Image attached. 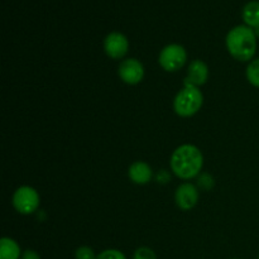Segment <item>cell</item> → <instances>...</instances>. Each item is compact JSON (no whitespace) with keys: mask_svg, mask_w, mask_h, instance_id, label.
<instances>
[{"mask_svg":"<svg viewBox=\"0 0 259 259\" xmlns=\"http://www.w3.org/2000/svg\"><path fill=\"white\" fill-rule=\"evenodd\" d=\"M199 184L201 185L204 189L209 190L210 187L214 186V180H212L211 177L209 176V175H202V176L200 177V180H199Z\"/></svg>","mask_w":259,"mask_h":259,"instance_id":"cell-17","label":"cell"},{"mask_svg":"<svg viewBox=\"0 0 259 259\" xmlns=\"http://www.w3.org/2000/svg\"><path fill=\"white\" fill-rule=\"evenodd\" d=\"M168 180H169V176L166 171H161L158 175H157V181H158L159 184H167Z\"/></svg>","mask_w":259,"mask_h":259,"instance_id":"cell-19","label":"cell"},{"mask_svg":"<svg viewBox=\"0 0 259 259\" xmlns=\"http://www.w3.org/2000/svg\"><path fill=\"white\" fill-rule=\"evenodd\" d=\"M118 75L123 82L128 85H137L144 77V66L137 58H125L120 62Z\"/></svg>","mask_w":259,"mask_h":259,"instance_id":"cell-6","label":"cell"},{"mask_svg":"<svg viewBox=\"0 0 259 259\" xmlns=\"http://www.w3.org/2000/svg\"><path fill=\"white\" fill-rule=\"evenodd\" d=\"M96 259H126V257L118 249H105L96 255Z\"/></svg>","mask_w":259,"mask_h":259,"instance_id":"cell-15","label":"cell"},{"mask_svg":"<svg viewBox=\"0 0 259 259\" xmlns=\"http://www.w3.org/2000/svg\"><path fill=\"white\" fill-rule=\"evenodd\" d=\"M22 250L19 244L12 238L4 237L0 240V259H20Z\"/></svg>","mask_w":259,"mask_h":259,"instance_id":"cell-11","label":"cell"},{"mask_svg":"<svg viewBox=\"0 0 259 259\" xmlns=\"http://www.w3.org/2000/svg\"><path fill=\"white\" fill-rule=\"evenodd\" d=\"M204 104L201 90L195 86H185L179 91L174 100L175 113L181 118H189L199 113Z\"/></svg>","mask_w":259,"mask_h":259,"instance_id":"cell-3","label":"cell"},{"mask_svg":"<svg viewBox=\"0 0 259 259\" xmlns=\"http://www.w3.org/2000/svg\"><path fill=\"white\" fill-rule=\"evenodd\" d=\"M209 77V67L202 60H194L187 68V76L185 78V86H199L206 83Z\"/></svg>","mask_w":259,"mask_h":259,"instance_id":"cell-9","label":"cell"},{"mask_svg":"<svg viewBox=\"0 0 259 259\" xmlns=\"http://www.w3.org/2000/svg\"><path fill=\"white\" fill-rule=\"evenodd\" d=\"M258 259H259V255H258Z\"/></svg>","mask_w":259,"mask_h":259,"instance_id":"cell-21","label":"cell"},{"mask_svg":"<svg viewBox=\"0 0 259 259\" xmlns=\"http://www.w3.org/2000/svg\"><path fill=\"white\" fill-rule=\"evenodd\" d=\"M13 206L19 214L30 215L39 206V194L30 186H20L13 194Z\"/></svg>","mask_w":259,"mask_h":259,"instance_id":"cell-5","label":"cell"},{"mask_svg":"<svg viewBox=\"0 0 259 259\" xmlns=\"http://www.w3.org/2000/svg\"><path fill=\"white\" fill-rule=\"evenodd\" d=\"M129 50V40L123 33L111 32L104 39V51L106 56L113 60H121L125 57Z\"/></svg>","mask_w":259,"mask_h":259,"instance_id":"cell-7","label":"cell"},{"mask_svg":"<svg viewBox=\"0 0 259 259\" xmlns=\"http://www.w3.org/2000/svg\"><path fill=\"white\" fill-rule=\"evenodd\" d=\"M128 177L133 184L147 185L153 177L151 166L143 161H137L129 166Z\"/></svg>","mask_w":259,"mask_h":259,"instance_id":"cell-10","label":"cell"},{"mask_svg":"<svg viewBox=\"0 0 259 259\" xmlns=\"http://www.w3.org/2000/svg\"><path fill=\"white\" fill-rule=\"evenodd\" d=\"M20 259H40V255L38 254L35 250H32V249H27L23 252L22 254V258Z\"/></svg>","mask_w":259,"mask_h":259,"instance_id":"cell-18","label":"cell"},{"mask_svg":"<svg viewBox=\"0 0 259 259\" xmlns=\"http://www.w3.org/2000/svg\"><path fill=\"white\" fill-rule=\"evenodd\" d=\"M225 43L230 56L240 62L250 61L257 52V35L254 29L245 24L232 28L228 32Z\"/></svg>","mask_w":259,"mask_h":259,"instance_id":"cell-2","label":"cell"},{"mask_svg":"<svg viewBox=\"0 0 259 259\" xmlns=\"http://www.w3.org/2000/svg\"><path fill=\"white\" fill-rule=\"evenodd\" d=\"M133 259H157L156 253L153 249L148 247H139L138 249L134 252Z\"/></svg>","mask_w":259,"mask_h":259,"instance_id":"cell-16","label":"cell"},{"mask_svg":"<svg viewBox=\"0 0 259 259\" xmlns=\"http://www.w3.org/2000/svg\"><path fill=\"white\" fill-rule=\"evenodd\" d=\"M175 200L180 209L187 211L196 206L199 201V191L195 185L189 184V182L181 184L175 192Z\"/></svg>","mask_w":259,"mask_h":259,"instance_id":"cell-8","label":"cell"},{"mask_svg":"<svg viewBox=\"0 0 259 259\" xmlns=\"http://www.w3.org/2000/svg\"><path fill=\"white\" fill-rule=\"evenodd\" d=\"M187 61V52L184 46L172 43L166 46L158 56V63L167 72H177L185 66Z\"/></svg>","mask_w":259,"mask_h":259,"instance_id":"cell-4","label":"cell"},{"mask_svg":"<svg viewBox=\"0 0 259 259\" xmlns=\"http://www.w3.org/2000/svg\"><path fill=\"white\" fill-rule=\"evenodd\" d=\"M169 166L179 179L191 180L201 172L204 167V156L194 144H182L172 153Z\"/></svg>","mask_w":259,"mask_h":259,"instance_id":"cell-1","label":"cell"},{"mask_svg":"<svg viewBox=\"0 0 259 259\" xmlns=\"http://www.w3.org/2000/svg\"><path fill=\"white\" fill-rule=\"evenodd\" d=\"M243 20H244L245 25L253 28L259 25V2L258 0H253V2L247 3L243 8L242 12Z\"/></svg>","mask_w":259,"mask_h":259,"instance_id":"cell-12","label":"cell"},{"mask_svg":"<svg viewBox=\"0 0 259 259\" xmlns=\"http://www.w3.org/2000/svg\"><path fill=\"white\" fill-rule=\"evenodd\" d=\"M245 75H247V80L249 81L250 85L259 88V58L250 61L247 71H245Z\"/></svg>","mask_w":259,"mask_h":259,"instance_id":"cell-13","label":"cell"},{"mask_svg":"<svg viewBox=\"0 0 259 259\" xmlns=\"http://www.w3.org/2000/svg\"><path fill=\"white\" fill-rule=\"evenodd\" d=\"M75 259H96V254L93 248L82 245V247H78L76 249Z\"/></svg>","mask_w":259,"mask_h":259,"instance_id":"cell-14","label":"cell"},{"mask_svg":"<svg viewBox=\"0 0 259 259\" xmlns=\"http://www.w3.org/2000/svg\"><path fill=\"white\" fill-rule=\"evenodd\" d=\"M254 32H255V35H257V38H259V25L254 28Z\"/></svg>","mask_w":259,"mask_h":259,"instance_id":"cell-20","label":"cell"}]
</instances>
